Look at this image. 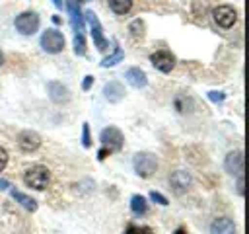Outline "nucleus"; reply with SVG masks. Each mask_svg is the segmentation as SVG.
<instances>
[{
    "instance_id": "nucleus-1",
    "label": "nucleus",
    "mask_w": 249,
    "mask_h": 234,
    "mask_svg": "<svg viewBox=\"0 0 249 234\" xmlns=\"http://www.w3.org/2000/svg\"><path fill=\"white\" fill-rule=\"evenodd\" d=\"M49 179H51V174H49V170H47L45 166H41V164H35V166H31V168H27L25 174H23V183H25L27 187H31V189H37V191L45 189L47 183H49Z\"/></svg>"
},
{
    "instance_id": "nucleus-2",
    "label": "nucleus",
    "mask_w": 249,
    "mask_h": 234,
    "mask_svg": "<svg viewBox=\"0 0 249 234\" xmlns=\"http://www.w3.org/2000/svg\"><path fill=\"white\" fill-rule=\"evenodd\" d=\"M132 166L140 177H150L158 170V160L150 152H136L132 158Z\"/></svg>"
},
{
    "instance_id": "nucleus-3",
    "label": "nucleus",
    "mask_w": 249,
    "mask_h": 234,
    "mask_svg": "<svg viewBox=\"0 0 249 234\" xmlns=\"http://www.w3.org/2000/svg\"><path fill=\"white\" fill-rule=\"evenodd\" d=\"M99 140H101L103 150H107L111 154V152H117V150L123 148L124 136H123V133L117 127H105L101 131V135H99Z\"/></svg>"
},
{
    "instance_id": "nucleus-4",
    "label": "nucleus",
    "mask_w": 249,
    "mask_h": 234,
    "mask_svg": "<svg viewBox=\"0 0 249 234\" xmlns=\"http://www.w3.org/2000/svg\"><path fill=\"white\" fill-rule=\"evenodd\" d=\"M41 47H43V51H47L51 55L60 53L64 49V37H62V33L56 31V29H53V27L47 29V31H43V35H41Z\"/></svg>"
},
{
    "instance_id": "nucleus-5",
    "label": "nucleus",
    "mask_w": 249,
    "mask_h": 234,
    "mask_svg": "<svg viewBox=\"0 0 249 234\" xmlns=\"http://www.w3.org/2000/svg\"><path fill=\"white\" fill-rule=\"evenodd\" d=\"M14 25L21 35H33L39 29V16L35 12H21L16 18Z\"/></svg>"
},
{
    "instance_id": "nucleus-6",
    "label": "nucleus",
    "mask_w": 249,
    "mask_h": 234,
    "mask_svg": "<svg viewBox=\"0 0 249 234\" xmlns=\"http://www.w3.org/2000/svg\"><path fill=\"white\" fill-rule=\"evenodd\" d=\"M212 16H214V21H216L220 27H224V29H230V27L237 21V12H235L231 6H228V4H222V6L214 8Z\"/></svg>"
},
{
    "instance_id": "nucleus-7",
    "label": "nucleus",
    "mask_w": 249,
    "mask_h": 234,
    "mask_svg": "<svg viewBox=\"0 0 249 234\" xmlns=\"http://www.w3.org/2000/svg\"><path fill=\"white\" fill-rule=\"evenodd\" d=\"M84 18H86V20L89 21V25H91V37H93L95 47H97L99 51H105V49H107V39H105V35H103V29H101V23H99L97 16H95L91 10H88Z\"/></svg>"
},
{
    "instance_id": "nucleus-8",
    "label": "nucleus",
    "mask_w": 249,
    "mask_h": 234,
    "mask_svg": "<svg viewBox=\"0 0 249 234\" xmlns=\"http://www.w3.org/2000/svg\"><path fill=\"white\" fill-rule=\"evenodd\" d=\"M150 62L160 70V72H171L175 66V57L169 51H156L150 55Z\"/></svg>"
},
{
    "instance_id": "nucleus-9",
    "label": "nucleus",
    "mask_w": 249,
    "mask_h": 234,
    "mask_svg": "<svg viewBox=\"0 0 249 234\" xmlns=\"http://www.w3.org/2000/svg\"><path fill=\"white\" fill-rule=\"evenodd\" d=\"M191 181H193L191 174L185 172V170H175L171 174V177H169V185H171L173 193H177V195H183L191 187Z\"/></svg>"
},
{
    "instance_id": "nucleus-10",
    "label": "nucleus",
    "mask_w": 249,
    "mask_h": 234,
    "mask_svg": "<svg viewBox=\"0 0 249 234\" xmlns=\"http://www.w3.org/2000/svg\"><path fill=\"white\" fill-rule=\"evenodd\" d=\"M39 144H41V136L35 131H21L18 135V146L23 152H33L39 148Z\"/></svg>"
},
{
    "instance_id": "nucleus-11",
    "label": "nucleus",
    "mask_w": 249,
    "mask_h": 234,
    "mask_svg": "<svg viewBox=\"0 0 249 234\" xmlns=\"http://www.w3.org/2000/svg\"><path fill=\"white\" fill-rule=\"evenodd\" d=\"M224 166H226V172H230L231 176H243V152L241 150H233L226 156L224 160Z\"/></svg>"
},
{
    "instance_id": "nucleus-12",
    "label": "nucleus",
    "mask_w": 249,
    "mask_h": 234,
    "mask_svg": "<svg viewBox=\"0 0 249 234\" xmlns=\"http://www.w3.org/2000/svg\"><path fill=\"white\" fill-rule=\"evenodd\" d=\"M210 234H235V224L228 216H218L210 224Z\"/></svg>"
},
{
    "instance_id": "nucleus-13",
    "label": "nucleus",
    "mask_w": 249,
    "mask_h": 234,
    "mask_svg": "<svg viewBox=\"0 0 249 234\" xmlns=\"http://www.w3.org/2000/svg\"><path fill=\"white\" fill-rule=\"evenodd\" d=\"M47 92H49V98L54 101V103H62V101H68L70 98V92L66 86H62L60 82H49L47 86Z\"/></svg>"
},
{
    "instance_id": "nucleus-14",
    "label": "nucleus",
    "mask_w": 249,
    "mask_h": 234,
    "mask_svg": "<svg viewBox=\"0 0 249 234\" xmlns=\"http://www.w3.org/2000/svg\"><path fill=\"white\" fill-rule=\"evenodd\" d=\"M124 78H126V82H128L132 88H144V86L148 84V76H146V72H144L142 68H138V66L128 68L126 74H124Z\"/></svg>"
},
{
    "instance_id": "nucleus-15",
    "label": "nucleus",
    "mask_w": 249,
    "mask_h": 234,
    "mask_svg": "<svg viewBox=\"0 0 249 234\" xmlns=\"http://www.w3.org/2000/svg\"><path fill=\"white\" fill-rule=\"evenodd\" d=\"M66 8H68V14H70V23H72V29H74L76 33H82V29H84V16H82L80 8L76 6V2H74V0H68Z\"/></svg>"
},
{
    "instance_id": "nucleus-16",
    "label": "nucleus",
    "mask_w": 249,
    "mask_h": 234,
    "mask_svg": "<svg viewBox=\"0 0 249 234\" xmlns=\"http://www.w3.org/2000/svg\"><path fill=\"white\" fill-rule=\"evenodd\" d=\"M103 94H105V99H109V101H121L124 96V88L121 86V82L111 80L103 86Z\"/></svg>"
},
{
    "instance_id": "nucleus-17",
    "label": "nucleus",
    "mask_w": 249,
    "mask_h": 234,
    "mask_svg": "<svg viewBox=\"0 0 249 234\" xmlns=\"http://www.w3.org/2000/svg\"><path fill=\"white\" fill-rule=\"evenodd\" d=\"M10 193H12V197H14L21 207H25L27 211H31V213H33V211H37V201H35V199H31L29 195H25V193H21V191H16V189H12Z\"/></svg>"
},
{
    "instance_id": "nucleus-18",
    "label": "nucleus",
    "mask_w": 249,
    "mask_h": 234,
    "mask_svg": "<svg viewBox=\"0 0 249 234\" xmlns=\"http://www.w3.org/2000/svg\"><path fill=\"white\" fill-rule=\"evenodd\" d=\"M130 209H132V213H134L136 216H142V214H146V211H148V203H146V199H144L142 195H134V197L130 199Z\"/></svg>"
},
{
    "instance_id": "nucleus-19",
    "label": "nucleus",
    "mask_w": 249,
    "mask_h": 234,
    "mask_svg": "<svg viewBox=\"0 0 249 234\" xmlns=\"http://www.w3.org/2000/svg\"><path fill=\"white\" fill-rule=\"evenodd\" d=\"M109 8L115 14H126L132 8V0H109Z\"/></svg>"
},
{
    "instance_id": "nucleus-20",
    "label": "nucleus",
    "mask_w": 249,
    "mask_h": 234,
    "mask_svg": "<svg viewBox=\"0 0 249 234\" xmlns=\"http://www.w3.org/2000/svg\"><path fill=\"white\" fill-rule=\"evenodd\" d=\"M124 58V53L119 49V47H115V51H113V55H109V57H105L103 60H101V66H115L117 62H121Z\"/></svg>"
},
{
    "instance_id": "nucleus-21",
    "label": "nucleus",
    "mask_w": 249,
    "mask_h": 234,
    "mask_svg": "<svg viewBox=\"0 0 249 234\" xmlns=\"http://www.w3.org/2000/svg\"><path fill=\"white\" fill-rule=\"evenodd\" d=\"M74 53L76 55H86V41H84V35L82 33H76L74 35Z\"/></svg>"
},
{
    "instance_id": "nucleus-22",
    "label": "nucleus",
    "mask_w": 249,
    "mask_h": 234,
    "mask_svg": "<svg viewBox=\"0 0 249 234\" xmlns=\"http://www.w3.org/2000/svg\"><path fill=\"white\" fill-rule=\"evenodd\" d=\"M124 234H154V232H152V228H148V226H134V224H130V226L124 230Z\"/></svg>"
},
{
    "instance_id": "nucleus-23",
    "label": "nucleus",
    "mask_w": 249,
    "mask_h": 234,
    "mask_svg": "<svg viewBox=\"0 0 249 234\" xmlns=\"http://www.w3.org/2000/svg\"><path fill=\"white\" fill-rule=\"evenodd\" d=\"M130 29H132V35H142V29H144V23L140 20H134L130 23Z\"/></svg>"
},
{
    "instance_id": "nucleus-24",
    "label": "nucleus",
    "mask_w": 249,
    "mask_h": 234,
    "mask_svg": "<svg viewBox=\"0 0 249 234\" xmlns=\"http://www.w3.org/2000/svg\"><path fill=\"white\" fill-rule=\"evenodd\" d=\"M150 199H152L154 203H158V205H167V199H165L161 193H158V191H152V193H150Z\"/></svg>"
},
{
    "instance_id": "nucleus-25",
    "label": "nucleus",
    "mask_w": 249,
    "mask_h": 234,
    "mask_svg": "<svg viewBox=\"0 0 249 234\" xmlns=\"http://www.w3.org/2000/svg\"><path fill=\"white\" fill-rule=\"evenodd\" d=\"M82 142H84V146L88 148V146H91V140H89V127H88V123H84V131H82Z\"/></svg>"
},
{
    "instance_id": "nucleus-26",
    "label": "nucleus",
    "mask_w": 249,
    "mask_h": 234,
    "mask_svg": "<svg viewBox=\"0 0 249 234\" xmlns=\"http://www.w3.org/2000/svg\"><path fill=\"white\" fill-rule=\"evenodd\" d=\"M208 98L212 99V101H224V98H226V94L224 92H208Z\"/></svg>"
},
{
    "instance_id": "nucleus-27",
    "label": "nucleus",
    "mask_w": 249,
    "mask_h": 234,
    "mask_svg": "<svg viewBox=\"0 0 249 234\" xmlns=\"http://www.w3.org/2000/svg\"><path fill=\"white\" fill-rule=\"evenodd\" d=\"M6 164H8V152L0 146V172L6 168Z\"/></svg>"
},
{
    "instance_id": "nucleus-28",
    "label": "nucleus",
    "mask_w": 249,
    "mask_h": 234,
    "mask_svg": "<svg viewBox=\"0 0 249 234\" xmlns=\"http://www.w3.org/2000/svg\"><path fill=\"white\" fill-rule=\"evenodd\" d=\"M91 82H93V76H86V80H84L82 88H84V90H89V88H91Z\"/></svg>"
},
{
    "instance_id": "nucleus-29",
    "label": "nucleus",
    "mask_w": 249,
    "mask_h": 234,
    "mask_svg": "<svg viewBox=\"0 0 249 234\" xmlns=\"http://www.w3.org/2000/svg\"><path fill=\"white\" fill-rule=\"evenodd\" d=\"M237 193L243 195V176H239V179H237Z\"/></svg>"
},
{
    "instance_id": "nucleus-30",
    "label": "nucleus",
    "mask_w": 249,
    "mask_h": 234,
    "mask_svg": "<svg viewBox=\"0 0 249 234\" xmlns=\"http://www.w3.org/2000/svg\"><path fill=\"white\" fill-rule=\"evenodd\" d=\"M12 185H10V181H6V179H0V189L2 191H6V189H10Z\"/></svg>"
},
{
    "instance_id": "nucleus-31",
    "label": "nucleus",
    "mask_w": 249,
    "mask_h": 234,
    "mask_svg": "<svg viewBox=\"0 0 249 234\" xmlns=\"http://www.w3.org/2000/svg\"><path fill=\"white\" fill-rule=\"evenodd\" d=\"M53 2H54L56 8H62V0H53Z\"/></svg>"
},
{
    "instance_id": "nucleus-32",
    "label": "nucleus",
    "mask_w": 249,
    "mask_h": 234,
    "mask_svg": "<svg viewBox=\"0 0 249 234\" xmlns=\"http://www.w3.org/2000/svg\"><path fill=\"white\" fill-rule=\"evenodd\" d=\"M2 64H4V55L0 53V66H2Z\"/></svg>"
},
{
    "instance_id": "nucleus-33",
    "label": "nucleus",
    "mask_w": 249,
    "mask_h": 234,
    "mask_svg": "<svg viewBox=\"0 0 249 234\" xmlns=\"http://www.w3.org/2000/svg\"><path fill=\"white\" fill-rule=\"evenodd\" d=\"M175 234H185V232H183V228H179V230H177Z\"/></svg>"
},
{
    "instance_id": "nucleus-34",
    "label": "nucleus",
    "mask_w": 249,
    "mask_h": 234,
    "mask_svg": "<svg viewBox=\"0 0 249 234\" xmlns=\"http://www.w3.org/2000/svg\"><path fill=\"white\" fill-rule=\"evenodd\" d=\"M80 2H88V0H80Z\"/></svg>"
}]
</instances>
